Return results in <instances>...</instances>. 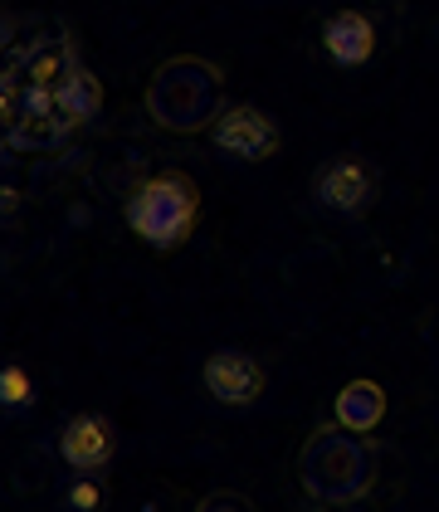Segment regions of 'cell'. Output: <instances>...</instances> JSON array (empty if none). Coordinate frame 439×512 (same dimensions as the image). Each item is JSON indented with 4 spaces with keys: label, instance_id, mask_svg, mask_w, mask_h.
Instances as JSON below:
<instances>
[{
    "label": "cell",
    "instance_id": "cell-3",
    "mask_svg": "<svg viewBox=\"0 0 439 512\" xmlns=\"http://www.w3.org/2000/svg\"><path fill=\"white\" fill-rule=\"evenodd\" d=\"M200 220V191L191 176L161 171L127 196V225L147 249H181Z\"/></svg>",
    "mask_w": 439,
    "mask_h": 512
},
{
    "label": "cell",
    "instance_id": "cell-14",
    "mask_svg": "<svg viewBox=\"0 0 439 512\" xmlns=\"http://www.w3.org/2000/svg\"><path fill=\"white\" fill-rule=\"evenodd\" d=\"M196 512H254V503L244 493H210V498H200Z\"/></svg>",
    "mask_w": 439,
    "mask_h": 512
},
{
    "label": "cell",
    "instance_id": "cell-8",
    "mask_svg": "<svg viewBox=\"0 0 439 512\" xmlns=\"http://www.w3.org/2000/svg\"><path fill=\"white\" fill-rule=\"evenodd\" d=\"M322 49L337 69H361L376 54V25L361 10H337L322 25Z\"/></svg>",
    "mask_w": 439,
    "mask_h": 512
},
{
    "label": "cell",
    "instance_id": "cell-7",
    "mask_svg": "<svg viewBox=\"0 0 439 512\" xmlns=\"http://www.w3.org/2000/svg\"><path fill=\"white\" fill-rule=\"evenodd\" d=\"M118 454V430L108 415H74L59 430V459L69 464V473H98L113 464Z\"/></svg>",
    "mask_w": 439,
    "mask_h": 512
},
{
    "label": "cell",
    "instance_id": "cell-5",
    "mask_svg": "<svg viewBox=\"0 0 439 512\" xmlns=\"http://www.w3.org/2000/svg\"><path fill=\"white\" fill-rule=\"evenodd\" d=\"M200 381H205V391L215 395L220 405L249 410L264 395V366L249 352H240V347H215L205 356V366H200Z\"/></svg>",
    "mask_w": 439,
    "mask_h": 512
},
{
    "label": "cell",
    "instance_id": "cell-13",
    "mask_svg": "<svg viewBox=\"0 0 439 512\" xmlns=\"http://www.w3.org/2000/svg\"><path fill=\"white\" fill-rule=\"evenodd\" d=\"M0 405H5L10 415H25V410L35 405V376H30L20 361H10V366L0 371Z\"/></svg>",
    "mask_w": 439,
    "mask_h": 512
},
{
    "label": "cell",
    "instance_id": "cell-6",
    "mask_svg": "<svg viewBox=\"0 0 439 512\" xmlns=\"http://www.w3.org/2000/svg\"><path fill=\"white\" fill-rule=\"evenodd\" d=\"M210 142L240 161H264L279 152V122L269 118L264 108H254V103H240V108H225L215 118Z\"/></svg>",
    "mask_w": 439,
    "mask_h": 512
},
{
    "label": "cell",
    "instance_id": "cell-9",
    "mask_svg": "<svg viewBox=\"0 0 439 512\" xmlns=\"http://www.w3.org/2000/svg\"><path fill=\"white\" fill-rule=\"evenodd\" d=\"M381 420H386V391L376 381H352V386L337 391V425L366 434L376 430Z\"/></svg>",
    "mask_w": 439,
    "mask_h": 512
},
{
    "label": "cell",
    "instance_id": "cell-2",
    "mask_svg": "<svg viewBox=\"0 0 439 512\" xmlns=\"http://www.w3.org/2000/svg\"><path fill=\"white\" fill-rule=\"evenodd\" d=\"M147 113L166 132H200L220 118V69L205 59H166L147 83Z\"/></svg>",
    "mask_w": 439,
    "mask_h": 512
},
{
    "label": "cell",
    "instance_id": "cell-12",
    "mask_svg": "<svg viewBox=\"0 0 439 512\" xmlns=\"http://www.w3.org/2000/svg\"><path fill=\"white\" fill-rule=\"evenodd\" d=\"M59 512H103V483L93 473H69L59 488Z\"/></svg>",
    "mask_w": 439,
    "mask_h": 512
},
{
    "label": "cell",
    "instance_id": "cell-1",
    "mask_svg": "<svg viewBox=\"0 0 439 512\" xmlns=\"http://www.w3.org/2000/svg\"><path fill=\"white\" fill-rule=\"evenodd\" d=\"M298 478L308 488V498L347 508L371 493L376 483V449L347 425H322L298 454Z\"/></svg>",
    "mask_w": 439,
    "mask_h": 512
},
{
    "label": "cell",
    "instance_id": "cell-10",
    "mask_svg": "<svg viewBox=\"0 0 439 512\" xmlns=\"http://www.w3.org/2000/svg\"><path fill=\"white\" fill-rule=\"evenodd\" d=\"M54 108H59V118H69L74 127H79V122L98 118V108H103V88H98V79H93L83 64H74L69 79L54 88Z\"/></svg>",
    "mask_w": 439,
    "mask_h": 512
},
{
    "label": "cell",
    "instance_id": "cell-11",
    "mask_svg": "<svg viewBox=\"0 0 439 512\" xmlns=\"http://www.w3.org/2000/svg\"><path fill=\"white\" fill-rule=\"evenodd\" d=\"M69 132H74V122L59 118V113L54 118H25L5 127V147L10 152H44V147H59Z\"/></svg>",
    "mask_w": 439,
    "mask_h": 512
},
{
    "label": "cell",
    "instance_id": "cell-4",
    "mask_svg": "<svg viewBox=\"0 0 439 512\" xmlns=\"http://www.w3.org/2000/svg\"><path fill=\"white\" fill-rule=\"evenodd\" d=\"M381 191V176L376 166L357 152H337V157L322 161V171L313 176V200H318L327 215H342V220H361Z\"/></svg>",
    "mask_w": 439,
    "mask_h": 512
}]
</instances>
